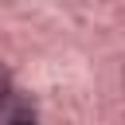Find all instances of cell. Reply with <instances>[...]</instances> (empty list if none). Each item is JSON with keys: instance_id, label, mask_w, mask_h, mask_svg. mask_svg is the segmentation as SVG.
<instances>
[{"instance_id": "cell-2", "label": "cell", "mask_w": 125, "mask_h": 125, "mask_svg": "<svg viewBox=\"0 0 125 125\" xmlns=\"http://www.w3.org/2000/svg\"><path fill=\"white\" fill-rule=\"evenodd\" d=\"M12 90V74H8V66L0 62V94H8Z\"/></svg>"}, {"instance_id": "cell-1", "label": "cell", "mask_w": 125, "mask_h": 125, "mask_svg": "<svg viewBox=\"0 0 125 125\" xmlns=\"http://www.w3.org/2000/svg\"><path fill=\"white\" fill-rule=\"evenodd\" d=\"M0 125H39L35 102L27 94H20V90L0 94Z\"/></svg>"}]
</instances>
